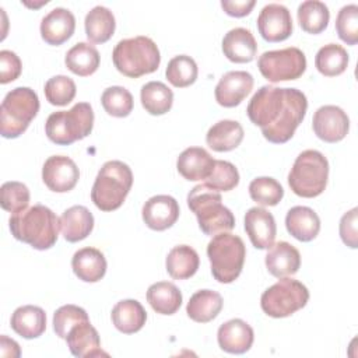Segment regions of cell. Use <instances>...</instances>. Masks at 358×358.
<instances>
[{"instance_id": "ac0fdd59", "label": "cell", "mask_w": 358, "mask_h": 358, "mask_svg": "<svg viewBox=\"0 0 358 358\" xmlns=\"http://www.w3.org/2000/svg\"><path fill=\"white\" fill-rule=\"evenodd\" d=\"M41 36L48 45L59 46L71 38L76 29L74 14L64 8L56 7L50 10L41 21Z\"/></svg>"}, {"instance_id": "277c9868", "label": "cell", "mask_w": 358, "mask_h": 358, "mask_svg": "<svg viewBox=\"0 0 358 358\" xmlns=\"http://www.w3.org/2000/svg\"><path fill=\"white\" fill-rule=\"evenodd\" d=\"M133 185V172L122 161H108L99 169L91 189V200L101 211L117 210Z\"/></svg>"}, {"instance_id": "9a60e30c", "label": "cell", "mask_w": 358, "mask_h": 358, "mask_svg": "<svg viewBox=\"0 0 358 358\" xmlns=\"http://www.w3.org/2000/svg\"><path fill=\"white\" fill-rule=\"evenodd\" d=\"M253 77L243 70L225 73L215 85L214 95L218 105L224 108L238 106L252 91Z\"/></svg>"}, {"instance_id": "7dc6e473", "label": "cell", "mask_w": 358, "mask_h": 358, "mask_svg": "<svg viewBox=\"0 0 358 358\" xmlns=\"http://www.w3.org/2000/svg\"><path fill=\"white\" fill-rule=\"evenodd\" d=\"M22 64L20 57L7 49L0 52V83L7 84L17 80L21 74Z\"/></svg>"}, {"instance_id": "7402d4cb", "label": "cell", "mask_w": 358, "mask_h": 358, "mask_svg": "<svg viewBox=\"0 0 358 358\" xmlns=\"http://www.w3.org/2000/svg\"><path fill=\"white\" fill-rule=\"evenodd\" d=\"M66 341L70 352L74 357L90 358V357L108 355L106 352L102 351L99 334L90 320H85L73 326L66 337Z\"/></svg>"}, {"instance_id": "74e56055", "label": "cell", "mask_w": 358, "mask_h": 358, "mask_svg": "<svg viewBox=\"0 0 358 358\" xmlns=\"http://www.w3.org/2000/svg\"><path fill=\"white\" fill-rule=\"evenodd\" d=\"M199 69L194 62L187 55H179L169 60L165 76L166 80L176 88H185L192 85L197 80Z\"/></svg>"}, {"instance_id": "3957f363", "label": "cell", "mask_w": 358, "mask_h": 358, "mask_svg": "<svg viewBox=\"0 0 358 358\" xmlns=\"http://www.w3.org/2000/svg\"><path fill=\"white\" fill-rule=\"evenodd\" d=\"M112 60L119 73L130 78H138L158 69L161 55L151 38L138 35L119 41L112 52Z\"/></svg>"}, {"instance_id": "5bb4252c", "label": "cell", "mask_w": 358, "mask_h": 358, "mask_svg": "<svg viewBox=\"0 0 358 358\" xmlns=\"http://www.w3.org/2000/svg\"><path fill=\"white\" fill-rule=\"evenodd\" d=\"M257 29L267 42H281L292 34L289 10L278 3L266 4L257 17Z\"/></svg>"}, {"instance_id": "7a4b0ae2", "label": "cell", "mask_w": 358, "mask_h": 358, "mask_svg": "<svg viewBox=\"0 0 358 358\" xmlns=\"http://www.w3.org/2000/svg\"><path fill=\"white\" fill-rule=\"evenodd\" d=\"M11 235L34 249H50L59 236L60 218L43 204H35L10 217Z\"/></svg>"}, {"instance_id": "52a82bcc", "label": "cell", "mask_w": 358, "mask_h": 358, "mask_svg": "<svg viewBox=\"0 0 358 358\" xmlns=\"http://www.w3.org/2000/svg\"><path fill=\"white\" fill-rule=\"evenodd\" d=\"M207 256L213 277L221 284H229L239 277L243 268L246 248L238 235L221 232L208 242Z\"/></svg>"}, {"instance_id": "d590c367", "label": "cell", "mask_w": 358, "mask_h": 358, "mask_svg": "<svg viewBox=\"0 0 358 358\" xmlns=\"http://www.w3.org/2000/svg\"><path fill=\"white\" fill-rule=\"evenodd\" d=\"M296 17L301 28L305 32L315 35L323 32L327 28L330 11L323 1L306 0L298 6Z\"/></svg>"}, {"instance_id": "681fc988", "label": "cell", "mask_w": 358, "mask_h": 358, "mask_svg": "<svg viewBox=\"0 0 358 358\" xmlns=\"http://www.w3.org/2000/svg\"><path fill=\"white\" fill-rule=\"evenodd\" d=\"M0 355L1 357H20L21 351H20V345L17 344V341H14L13 338H8L7 336H1L0 337Z\"/></svg>"}, {"instance_id": "484cf974", "label": "cell", "mask_w": 358, "mask_h": 358, "mask_svg": "<svg viewBox=\"0 0 358 358\" xmlns=\"http://www.w3.org/2000/svg\"><path fill=\"white\" fill-rule=\"evenodd\" d=\"M106 259L96 248H83L73 255L71 267L74 274L85 282H96L106 273Z\"/></svg>"}, {"instance_id": "4fadbf2b", "label": "cell", "mask_w": 358, "mask_h": 358, "mask_svg": "<svg viewBox=\"0 0 358 358\" xmlns=\"http://www.w3.org/2000/svg\"><path fill=\"white\" fill-rule=\"evenodd\" d=\"M312 127L320 140L326 143H338L350 130V119L340 106L323 105L315 112Z\"/></svg>"}, {"instance_id": "8fae6325", "label": "cell", "mask_w": 358, "mask_h": 358, "mask_svg": "<svg viewBox=\"0 0 358 358\" xmlns=\"http://www.w3.org/2000/svg\"><path fill=\"white\" fill-rule=\"evenodd\" d=\"M257 67L262 76L270 83L289 81L299 78L305 73L306 57L299 48L289 46L264 52L257 59Z\"/></svg>"}, {"instance_id": "6da1fadb", "label": "cell", "mask_w": 358, "mask_h": 358, "mask_svg": "<svg viewBox=\"0 0 358 358\" xmlns=\"http://www.w3.org/2000/svg\"><path fill=\"white\" fill-rule=\"evenodd\" d=\"M308 109L305 94L296 88L260 87L246 108L250 122L260 127L266 140L287 143L302 123Z\"/></svg>"}, {"instance_id": "ba28073f", "label": "cell", "mask_w": 358, "mask_h": 358, "mask_svg": "<svg viewBox=\"0 0 358 358\" xmlns=\"http://www.w3.org/2000/svg\"><path fill=\"white\" fill-rule=\"evenodd\" d=\"M39 98L29 87H17L7 92L0 106V133L4 138L20 137L38 115Z\"/></svg>"}, {"instance_id": "1f68e13d", "label": "cell", "mask_w": 358, "mask_h": 358, "mask_svg": "<svg viewBox=\"0 0 358 358\" xmlns=\"http://www.w3.org/2000/svg\"><path fill=\"white\" fill-rule=\"evenodd\" d=\"M147 301L157 313L173 315L182 305V294L173 282L158 281L148 287Z\"/></svg>"}, {"instance_id": "e575fe53", "label": "cell", "mask_w": 358, "mask_h": 358, "mask_svg": "<svg viewBox=\"0 0 358 358\" xmlns=\"http://www.w3.org/2000/svg\"><path fill=\"white\" fill-rule=\"evenodd\" d=\"M140 99L143 108L154 116L166 113L173 103L172 90L161 81H150L141 87Z\"/></svg>"}, {"instance_id": "e0dca14e", "label": "cell", "mask_w": 358, "mask_h": 358, "mask_svg": "<svg viewBox=\"0 0 358 358\" xmlns=\"http://www.w3.org/2000/svg\"><path fill=\"white\" fill-rule=\"evenodd\" d=\"M245 231L256 249H270L277 235L273 214L263 207H252L245 214Z\"/></svg>"}, {"instance_id": "d6986e66", "label": "cell", "mask_w": 358, "mask_h": 358, "mask_svg": "<svg viewBox=\"0 0 358 358\" xmlns=\"http://www.w3.org/2000/svg\"><path fill=\"white\" fill-rule=\"evenodd\" d=\"M253 329L242 319H231L222 323L217 331V341L222 351L245 354L253 344Z\"/></svg>"}, {"instance_id": "b9f144b4", "label": "cell", "mask_w": 358, "mask_h": 358, "mask_svg": "<svg viewBox=\"0 0 358 358\" xmlns=\"http://www.w3.org/2000/svg\"><path fill=\"white\" fill-rule=\"evenodd\" d=\"M239 183V172L234 164L215 159L213 172L204 180V185L217 192H229Z\"/></svg>"}, {"instance_id": "30bf717a", "label": "cell", "mask_w": 358, "mask_h": 358, "mask_svg": "<svg viewBox=\"0 0 358 358\" xmlns=\"http://www.w3.org/2000/svg\"><path fill=\"white\" fill-rule=\"evenodd\" d=\"M308 301L309 291L301 281L282 277L262 294L260 306L267 316L280 319L302 309Z\"/></svg>"}, {"instance_id": "5b68a950", "label": "cell", "mask_w": 358, "mask_h": 358, "mask_svg": "<svg viewBox=\"0 0 358 358\" xmlns=\"http://www.w3.org/2000/svg\"><path fill=\"white\" fill-rule=\"evenodd\" d=\"M220 192L197 185L187 194V206L194 213L200 229L206 235L229 232L235 227V217L222 203Z\"/></svg>"}, {"instance_id": "c3c4849f", "label": "cell", "mask_w": 358, "mask_h": 358, "mask_svg": "<svg viewBox=\"0 0 358 358\" xmlns=\"http://www.w3.org/2000/svg\"><path fill=\"white\" fill-rule=\"evenodd\" d=\"M255 4H256V1H255V0H248V1L222 0V1H221V7H222V10H224L228 15H231V17H236V18L248 15V14L252 11V8L255 7Z\"/></svg>"}, {"instance_id": "f546056e", "label": "cell", "mask_w": 358, "mask_h": 358, "mask_svg": "<svg viewBox=\"0 0 358 358\" xmlns=\"http://www.w3.org/2000/svg\"><path fill=\"white\" fill-rule=\"evenodd\" d=\"M222 305V296L217 291L200 289L190 296L186 306V313L197 323H208L218 316Z\"/></svg>"}, {"instance_id": "2e32d148", "label": "cell", "mask_w": 358, "mask_h": 358, "mask_svg": "<svg viewBox=\"0 0 358 358\" xmlns=\"http://www.w3.org/2000/svg\"><path fill=\"white\" fill-rule=\"evenodd\" d=\"M179 204L169 194H157L150 197L141 210L144 224L154 231L171 228L179 218Z\"/></svg>"}, {"instance_id": "cb8c5ba5", "label": "cell", "mask_w": 358, "mask_h": 358, "mask_svg": "<svg viewBox=\"0 0 358 358\" xmlns=\"http://www.w3.org/2000/svg\"><path fill=\"white\" fill-rule=\"evenodd\" d=\"M285 228L295 239L310 242L320 231V218L310 207L295 206L285 215Z\"/></svg>"}, {"instance_id": "ab89813d", "label": "cell", "mask_w": 358, "mask_h": 358, "mask_svg": "<svg viewBox=\"0 0 358 358\" xmlns=\"http://www.w3.org/2000/svg\"><path fill=\"white\" fill-rule=\"evenodd\" d=\"M101 103L105 112L115 117H126L133 110V95L120 85L106 88L101 95Z\"/></svg>"}, {"instance_id": "60d3db41", "label": "cell", "mask_w": 358, "mask_h": 358, "mask_svg": "<svg viewBox=\"0 0 358 358\" xmlns=\"http://www.w3.org/2000/svg\"><path fill=\"white\" fill-rule=\"evenodd\" d=\"M0 204L11 215L27 210L29 204V189L17 180L4 182L0 189Z\"/></svg>"}, {"instance_id": "f1b7e54d", "label": "cell", "mask_w": 358, "mask_h": 358, "mask_svg": "<svg viewBox=\"0 0 358 358\" xmlns=\"http://www.w3.org/2000/svg\"><path fill=\"white\" fill-rule=\"evenodd\" d=\"M113 326L123 334H133L143 329L147 320V312L136 299L119 301L110 313Z\"/></svg>"}, {"instance_id": "44dd1931", "label": "cell", "mask_w": 358, "mask_h": 358, "mask_svg": "<svg viewBox=\"0 0 358 358\" xmlns=\"http://www.w3.org/2000/svg\"><path fill=\"white\" fill-rule=\"evenodd\" d=\"M264 262L271 275L282 278L294 275L299 270L301 255L294 245L285 241H280L273 243V246L268 249Z\"/></svg>"}, {"instance_id": "836d02e7", "label": "cell", "mask_w": 358, "mask_h": 358, "mask_svg": "<svg viewBox=\"0 0 358 358\" xmlns=\"http://www.w3.org/2000/svg\"><path fill=\"white\" fill-rule=\"evenodd\" d=\"M99 52L96 48L88 42H78L71 49L67 50L64 63L66 67L80 77H87L94 74L99 67Z\"/></svg>"}, {"instance_id": "4dcf8cb0", "label": "cell", "mask_w": 358, "mask_h": 358, "mask_svg": "<svg viewBox=\"0 0 358 358\" xmlns=\"http://www.w3.org/2000/svg\"><path fill=\"white\" fill-rule=\"evenodd\" d=\"M200 264L197 252L189 245L173 246L165 260L168 274L175 280H186L196 274Z\"/></svg>"}, {"instance_id": "7bdbcfd3", "label": "cell", "mask_w": 358, "mask_h": 358, "mask_svg": "<svg viewBox=\"0 0 358 358\" xmlns=\"http://www.w3.org/2000/svg\"><path fill=\"white\" fill-rule=\"evenodd\" d=\"M45 96L49 103L56 106H64L70 103L76 96V83L67 76H55L45 84Z\"/></svg>"}, {"instance_id": "8992f818", "label": "cell", "mask_w": 358, "mask_h": 358, "mask_svg": "<svg viewBox=\"0 0 358 358\" xmlns=\"http://www.w3.org/2000/svg\"><path fill=\"white\" fill-rule=\"evenodd\" d=\"M329 161L317 150H305L294 161L288 173L291 190L305 199L317 197L327 186Z\"/></svg>"}, {"instance_id": "4316f807", "label": "cell", "mask_w": 358, "mask_h": 358, "mask_svg": "<svg viewBox=\"0 0 358 358\" xmlns=\"http://www.w3.org/2000/svg\"><path fill=\"white\" fill-rule=\"evenodd\" d=\"M11 329L24 338H36L46 329V313L35 305H24L17 308L10 320Z\"/></svg>"}, {"instance_id": "7c38bea8", "label": "cell", "mask_w": 358, "mask_h": 358, "mask_svg": "<svg viewBox=\"0 0 358 358\" xmlns=\"http://www.w3.org/2000/svg\"><path fill=\"white\" fill-rule=\"evenodd\" d=\"M78 179V166L66 155H52L42 166V180L52 192H70L77 185Z\"/></svg>"}, {"instance_id": "ee69618b", "label": "cell", "mask_w": 358, "mask_h": 358, "mask_svg": "<svg viewBox=\"0 0 358 358\" xmlns=\"http://www.w3.org/2000/svg\"><path fill=\"white\" fill-rule=\"evenodd\" d=\"M85 320H90V317L83 308L71 303L63 305L53 313V330L56 336L66 340L71 327Z\"/></svg>"}, {"instance_id": "83f0119b", "label": "cell", "mask_w": 358, "mask_h": 358, "mask_svg": "<svg viewBox=\"0 0 358 358\" xmlns=\"http://www.w3.org/2000/svg\"><path fill=\"white\" fill-rule=\"evenodd\" d=\"M243 134V127L239 122L224 119L208 129L206 143L217 152H227L235 150L242 143Z\"/></svg>"}, {"instance_id": "d4e9b609", "label": "cell", "mask_w": 358, "mask_h": 358, "mask_svg": "<svg viewBox=\"0 0 358 358\" xmlns=\"http://www.w3.org/2000/svg\"><path fill=\"white\" fill-rule=\"evenodd\" d=\"M60 229L67 242H80L94 229V215L85 206H73L63 211Z\"/></svg>"}, {"instance_id": "f6af8a7d", "label": "cell", "mask_w": 358, "mask_h": 358, "mask_svg": "<svg viewBox=\"0 0 358 358\" xmlns=\"http://www.w3.org/2000/svg\"><path fill=\"white\" fill-rule=\"evenodd\" d=\"M336 31L338 38L347 45L358 42V6L347 4L340 8L336 18Z\"/></svg>"}, {"instance_id": "bcb514c9", "label": "cell", "mask_w": 358, "mask_h": 358, "mask_svg": "<svg viewBox=\"0 0 358 358\" xmlns=\"http://www.w3.org/2000/svg\"><path fill=\"white\" fill-rule=\"evenodd\" d=\"M358 208L354 207L350 211H347L338 225L340 236L344 245H347L351 249L358 248Z\"/></svg>"}, {"instance_id": "8d00e7d4", "label": "cell", "mask_w": 358, "mask_h": 358, "mask_svg": "<svg viewBox=\"0 0 358 358\" xmlns=\"http://www.w3.org/2000/svg\"><path fill=\"white\" fill-rule=\"evenodd\" d=\"M315 66L317 71L326 77L340 76L348 66V53L341 45L327 43L317 50Z\"/></svg>"}, {"instance_id": "603a6c76", "label": "cell", "mask_w": 358, "mask_h": 358, "mask_svg": "<svg viewBox=\"0 0 358 358\" xmlns=\"http://www.w3.org/2000/svg\"><path fill=\"white\" fill-rule=\"evenodd\" d=\"M256 52L257 43L250 29L238 27L222 38V53L234 63H249L255 59Z\"/></svg>"}, {"instance_id": "d6a6232c", "label": "cell", "mask_w": 358, "mask_h": 358, "mask_svg": "<svg viewBox=\"0 0 358 358\" xmlns=\"http://www.w3.org/2000/svg\"><path fill=\"white\" fill-rule=\"evenodd\" d=\"M84 27L88 41L92 43H105L112 38L115 32V15L109 8L103 6H95L87 13Z\"/></svg>"}, {"instance_id": "9c48e42d", "label": "cell", "mask_w": 358, "mask_h": 358, "mask_svg": "<svg viewBox=\"0 0 358 358\" xmlns=\"http://www.w3.org/2000/svg\"><path fill=\"white\" fill-rule=\"evenodd\" d=\"M94 110L88 102H78L69 110H57L49 115L45 123L48 138L57 145H70L91 134Z\"/></svg>"}, {"instance_id": "f35d334b", "label": "cell", "mask_w": 358, "mask_h": 358, "mask_svg": "<svg viewBox=\"0 0 358 358\" xmlns=\"http://www.w3.org/2000/svg\"><path fill=\"white\" fill-rule=\"evenodd\" d=\"M249 196L260 206H277L284 197V189L274 178L259 176L249 183Z\"/></svg>"}, {"instance_id": "ffe728a7", "label": "cell", "mask_w": 358, "mask_h": 358, "mask_svg": "<svg viewBox=\"0 0 358 358\" xmlns=\"http://www.w3.org/2000/svg\"><path fill=\"white\" fill-rule=\"evenodd\" d=\"M215 159L201 147H189L182 151L176 159L178 172L192 182L206 180L213 172Z\"/></svg>"}]
</instances>
